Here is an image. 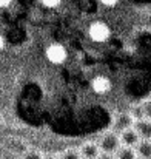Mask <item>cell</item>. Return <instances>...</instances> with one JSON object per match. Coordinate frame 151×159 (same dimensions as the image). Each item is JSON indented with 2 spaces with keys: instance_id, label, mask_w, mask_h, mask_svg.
I'll list each match as a JSON object with an SVG mask.
<instances>
[{
  "instance_id": "cell-1",
  "label": "cell",
  "mask_w": 151,
  "mask_h": 159,
  "mask_svg": "<svg viewBox=\"0 0 151 159\" xmlns=\"http://www.w3.org/2000/svg\"><path fill=\"white\" fill-rule=\"evenodd\" d=\"M99 145H100L102 153H111V155H116L117 150L122 147V141H120V134L116 133V131H108L105 133L99 141Z\"/></svg>"
},
{
  "instance_id": "cell-2",
  "label": "cell",
  "mask_w": 151,
  "mask_h": 159,
  "mask_svg": "<svg viewBox=\"0 0 151 159\" xmlns=\"http://www.w3.org/2000/svg\"><path fill=\"white\" fill-rule=\"evenodd\" d=\"M88 34H90L91 40H94L97 43H102V42H106L109 39L111 31H109V28H108L106 23H103V22H94L88 28Z\"/></svg>"
},
{
  "instance_id": "cell-3",
  "label": "cell",
  "mask_w": 151,
  "mask_h": 159,
  "mask_svg": "<svg viewBox=\"0 0 151 159\" xmlns=\"http://www.w3.org/2000/svg\"><path fill=\"white\" fill-rule=\"evenodd\" d=\"M134 117L131 116V113H119L116 117H114V120H113V131H116V133H123L125 130H128V128H131V127H134Z\"/></svg>"
},
{
  "instance_id": "cell-4",
  "label": "cell",
  "mask_w": 151,
  "mask_h": 159,
  "mask_svg": "<svg viewBox=\"0 0 151 159\" xmlns=\"http://www.w3.org/2000/svg\"><path fill=\"white\" fill-rule=\"evenodd\" d=\"M68 53H66V48L63 45H59V43H52L47 48V59L50 60L51 63H56V65H60L66 60Z\"/></svg>"
},
{
  "instance_id": "cell-5",
  "label": "cell",
  "mask_w": 151,
  "mask_h": 159,
  "mask_svg": "<svg viewBox=\"0 0 151 159\" xmlns=\"http://www.w3.org/2000/svg\"><path fill=\"white\" fill-rule=\"evenodd\" d=\"M120 141H122V145H127V147H133L136 148L137 144L142 141V138L139 136V133L136 131L134 127L125 130L123 133H120Z\"/></svg>"
},
{
  "instance_id": "cell-6",
  "label": "cell",
  "mask_w": 151,
  "mask_h": 159,
  "mask_svg": "<svg viewBox=\"0 0 151 159\" xmlns=\"http://www.w3.org/2000/svg\"><path fill=\"white\" fill-rule=\"evenodd\" d=\"M80 155L83 159H97L102 155L100 145L96 142H85L80 147Z\"/></svg>"
},
{
  "instance_id": "cell-7",
  "label": "cell",
  "mask_w": 151,
  "mask_h": 159,
  "mask_svg": "<svg viewBox=\"0 0 151 159\" xmlns=\"http://www.w3.org/2000/svg\"><path fill=\"white\" fill-rule=\"evenodd\" d=\"M91 85H93V90H94L96 93H99V94L108 93V91L111 90V82H109V79L105 77V76H96V77L93 79Z\"/></svg>"
},
{
  "instance_id": "cell-8",
  "label": "cell",
  "mask_w": 151,
  "mask_h": 159,
  "mask_svg": "<svg viewBox=\"0 0 151 159\" xmlns=\"http://www.w3.org/2000/svg\"><path fill=\"white\" fill-rule=\"evenodd\" d=\"M134 128L139 133V136L142 139H148L151 141V120L150 119H140L134 122Z\"/></svg>"
},
{
  "instance_id": "cell-9",
  "label": "cell",
  "mask_w": 151,
  "mask_h": 159,
  "mask_svg": "<svg viewBox=\"0 0 151 159\" xmlns=\"http://www.w3.org/2000/svg\"><path fill=\"white\" fill-rule=\"evenodd\" d=\"M136 152H137L139 159H151V141L142 139V141L137 144Z\"/></svg>"
},
{
  "instance_id": "cell-10",
  "label": "cell",
  "mask_w": 151,
  "mask_h": 159,
  "mask_svg": "<svg viewBox=\"0 0 151 159\" xmlns=\"http://www.w3.org/2000/svg\"><path fill=\"white\" fill-rule=\"evenodd\" d=\"M116 158L117 159H137V152L133 148V147H127V145H122L117 153H116Z\"/></svg>"
},
{
  "instance_id": "cell-11",
  "label": "cell",
  "mask_w": 151,
  "mask_h": 159,
  "mask_svg": "<svg viewBox=\"0 0 151 159\" xmlns=\"http://www.w3.org/2000/svg\"><path fill=\"white\" fill-rule=\"evenodd\" d=\"M59 156L60 159H83L80 155V150H76V148H68V150L62 152Z\"/></svg>"
},
{
  "instance_id": "cell-12",
  "label": "cell",
  "mask_w": 151,
  "mask_h": 159,
  "mask_svg": "<svg viewBox=\"0 0 151 159\" xmlns=\"http://www.w3.org/2000/svg\"><path fill=\"white\" fill-rule=\"evenodd\" d=\"M131 116L134 117V120H140V119H145V114H144V108H142V104L140 105L133 107V110L130 111Z\"/></svg>"
},
{
  "instance_id": "cell-13",
  "label": "cell",
  "mask_w": 151,
  "mask_h": 159,
  "mask_svg": "<svg viewBox=\"0 0 151 159\" xmlns=\"http://www.w3.org/2000/svg\"><path fill=\"white\" fill-rule=\"evenodd\" d=\"M20 159H43V156L37 150H26V152L22 153V158Z\"/></svg>"
},
{
  "instance_id": "cell-14",
  "label": "cell",
  "mask_w": 151,
  "mask_h": 159,
  "mask_svg": "<svg viewBox=\"0 0 151 159\" xmlns=\"http://www.w3.org/2000/svg\"><path fill=\"white\" fill-rule=\"evenodd\" d=\"M142 108H144V114H145V119H150V120H151V98L142 102Z\"/></svg>"
},
{
  "instance_id": "cell-15",
  "label": "cell",
  "mask_w": 151,
  "mask_h": 159,
  "mask_svg": "<svg viewBox=\"0 0 151 159\" xmlns=\"http://www.w3.org/2000/svg\"><path fill=\"white\" fill-rule=\"evenodd\" d=\"M60 2H62V0H42V3H43L45 6H48V8H56V6H59Z\"/></svg>"
},
{
  "instance_id": "cell-16",
  "label": "cell",
  "mask_w": 151,
  "mask_h": 159,
  "mask_svg": "<svg viewBox=\"0 0 151 159\" xmlns=\"http://www.w3.org/2000/svg\"><path fill=\"white\" fill-rule=\"evenodd\" d=\"M117 2H119V0H100V3L105 5V6H114Z\"/></svg>"
},
{
  "instance_id": "cell-17",
  "label": "cell",
  "mask_w": 151,
  "mask_h": 159,
  "mask_svg": "<svg viewBox=\"0 0 151 159\" xmlns=\"http://www.w3.org/2000/svg\"><path fill=\"white\" fill-rule=\"evenodd\" d=\"M97 159H117V158H116V155H111V153H102Z\"/></svg>"
},
{
  "instance_id": "cell-18",
  "label": "cell",
  "mask_w": 151,
  "mask_h": 159,
  "mask_svg": "<svg viewBox=\"0 0 151 159\" xmlns=\"http://www.w3.org/2000/svg\"><path fill=\"white\" fill-rule=\"evenodd\" d=\"M11 2H12V0H0V5H2L3 8H6V6L11 5Z\"/></svg>"
},
{
  "instance_id": "cell-19",
  "label": "cell",
  "mask_w": 151,
  "mask_h": 159,
  "mask_svg": "<svg viewBox=\"0 0 151 159\" xmlns=\"http://www.w3.org/2000/svg\"><path fill=\"white\" fill-rule=\"evenodd\" d=\"M43 159H60V156H56V155H47V156H43Z\"/></svg>"
}]
</instances>
